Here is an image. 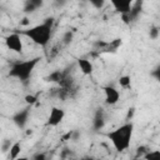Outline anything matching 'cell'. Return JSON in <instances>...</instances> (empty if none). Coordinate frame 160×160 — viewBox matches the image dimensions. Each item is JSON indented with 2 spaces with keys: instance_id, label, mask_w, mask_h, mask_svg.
Instances as JSON below:
<instances>
[{
  "instance_id": "1",
  "label": "cell",
  "mask_w": 160,
  "mask_h": 160,
  "mask_svg": "<svg viewBox=\"0 0 160 160\" xmlns=\"http://www.w3.org/2000/svg\"><path fill=\"white\" fill-rule=\"evenodd\" d=\"M52 25H54V18H46L44 20V22L38 24V25L31 26V28H28V29L20 31V34L28 36L36 45L45 48L50 41Z\"/></svg>"
},
{
  "instance_id": "2",
  "label": "cell",
  "mask_w": 160,
  "mask_h": 160,
  "mask_svg": "<svg viewBox=\"0 0 160 160\" xmlns=\"http://www.w3.org/2000/svg\"><path fill=\"white\" fill-rule=\"evenodd\" d=\"M132 132H134V124L131 121H126L121 126L109 131L106 134L108 139L112 144L114 149L119 152L125 151L130 148V142L132 139Z\"/></svg>"
},
{
  "instance_id": "3",
  "label": "cell",
  "mask_w": 160,
  "mask_h": 160,
  "mask_svg": "<svg viewBox=\"0 0 160 160\" xmlns=\"http://www.w3.org/2000/svg\"><path fill=\"white\" fill-rule=\"evenodd\" d=\"M39 61H40V58H32V59H29L25 61H18L10 68L8 75L10 78L20 80L21 82H26L30 79V76Z\"/></svg>"
},
{
  "instance_id": "4",
  "label": "cell",
  "mask_w": 160,
  "mask_h": 160,
  "mask_svg": "<svg viewBox=\"0 0 160 160\" xmlns=\"http://www.w3.org/2000/svg\"><path fill=\"white\" fill-rule=\"evenodd\" d=\"M30 110H31V106H30V105H26V108H24V109L16 111V112L12 115L11 120H12V122L15 124L16 128H19V129H21V130L26 128V125H28V122H29V118H30Z\"/></svg>"
},
{
  "instance_id": "5",
  "label": "cell",
  "mask_w": 160,
  "mask_h": 160,
  "mask_svg": "<svg viewBox=\"0 0 160 160\" xmlns=\"http://www.w3.org/2000/svg\"><path fill=\"white\" fill-rule=\"evenodd\" d=\"M5 45L10 51L20 54L22 51V40L19 35V32H12L8 36H5Z\"/></svg>"
},
{
  "instance_id": "6",
  "label": "cell",
  "mask_w": 160,
  "mask_h": 160,
  "mask_svg": "<svg viewBox=\"0 0 160 160\" xmlns=\"http://www.w3.org/2000/svg\"><path fill=\"white\" fill-rule=\"evenodd\" d=\"M64 118H65V111H64L61 108L52 106V108L50 109L46 125H48V126H58V125L64 120Z\"/></svg>"
},
{
  "instance_id": "7",
  "label": "cell",
  "mask_w": 160,
  "mask_h": 160,
  "mask_svg": "<svg viewBox=\"0 0 160 160\" xmlns=\"http://www.w3.org/2000/svg\"><path fill=\"white\" fill-rule=\"evenodd\" d=\"M102 90H104V94H105V102L108 105H115L119 101L120 94L114 86H104Z\"/></svg>"
},
{
  "instance_id": "8",
  "label": "cell",
  "mask_w": 160,
  "mask_h": 160,
  "mask_svg": "<svg viewBox=\"0 0 160 160\" xmlns=\"http://www.w3.org/2000/svg\"><path fill=\"white\" fill-rule=\"evenodd\" d=\"M110 2L118 12L126 14L130 11V9L134 4V0H110Z\"/></svg>"
},
{
  "instance_id": "9",
  "label": "cell",
  "mask_w": 160,
  "mask_h": 160,
  "mask_svg": "<svg viewBox=\"0 0 160 160\" xmlns=\"http://www.w3.org/2000/svg\"><path fill=\"white\" fill-rule=\"evenodd\" d=\"M105 126V115H104V110L102 109H96L94 119H92V128L94 130H101Z\"/></svg>"
},
{
  "instance_id": "10",
  "label": "cell",
  "mask_w": 160,
  "mask_h": 160,
  "mask_svg": "<svg viewBox=\"0 0 160 160\" xmlns=\"http://www.w3.org/2000/svg\"><path fill=\"white\" fill-rule=\"evenodd\" d=\"M42 5H44V0H25L22 10L25 14H31L35 12L38 9H40Z\"/></svg>"
},
{
  "instance_id": "11",
  "label": "cell",
  "mask_w": 160,
  "mask_h": 160,
  "mask_svg": "<svg viewBox=\"0 0 160 160\" xmlns=\"http://www.w3.org/2000/svg\"><path fill=\"white\" fill-rule=\"evenodd\" d=\"M78 66L80 69V71L84 74V75H91L92 71H94V65L90 60L88 59H79L78 60Z\"/></svg>"
},
{
  "instance_id": "12",
  "label": "cell",
  "mask_w": 160,
  "mask_h": 160,
  "mask_svg": "<svg viewBox=\"0 0 160 160\" xmlns=\"http://www.w3.org/2000/svg\"><path fill=\"white\" fill-rule=\"evenodd\" d=\"M64 78H65V75H64L62 70H55V71L50 72L48 76H45V81H48V82H59L60 84Z\"/></svg>"
},
{
  "instance_id": "13",
  "label": "cell",
  "mask_w": 160,
  "mask_h": 160,
  "mask_svg": "<svg viewBox=\"0 0 160 160\" xmlns=\"http://www.w3.org/2000/svg\"><path fill=\"white\" fill-rule=\"evenodd\" d=\"M20 152H21V144H20L19 141L12 142V145H11V148H10V150H9L8 158L11 159V160H14V159H16V158L20 155Z\"/></svg>"
},
{
  "instance_id": "14",
  "label": "cell",
  "mask_w": 160,
  "mask_h": 160,
  "mask_svg": "<svg viewBox=\"0 0 160 160\" xmlns=\"http://www.w3.org/2000/svg\"><path fill=\"white\" fill-rule=\"evenodd\" d=\"M119 85L122 88V89H128L131 86V78L129 75H122L119 78Z\"/></svg>"
},
{
  "instance_id": "15",
  "label": "cell",
  "mask_w": 160,
  "mask_h": 160,
  "mask_svg": "<svg viewBox=\"0 0 160 160\" xmlns=\"http://www.w3.org/2000/svg\"><path fill=\"white\" fill-rule=\"evenodd\" d=\"M72 40H74V32H72L71 30L65 31V32H64V35H62L61 42H62L64 45H69V44H71V42H72Z\"/></svg>"
},
{
  "instance_id": "16",
  "label": "cell",
  "mask_w": 160,
  "mask_h": 160,
  "mask_svg": "<svg viewBox=\"0 0 160 160\" xmlns=\"http://www.w3.org/2000/svg\"><path fill=\"white\" fill-rule=\"evenodd\" d=\"M11 145H12V142H11L10 139H4V140L1 141V144H0V150H1V152H2V154L9 152Z\"/></svg>"
},
{
  "instance_id": "17",
  "label": "cell",
  "mask_w": 160,
  "mask_h": 160,
  "mask_svg": "<svg viewBox=\"0 0 160 160\" xmlns=\"http://www.w3.org/2000/svg\"><path fill=\"white\" fill-rule=\"evenodd\" d=\"M160 35V28L159 26H151L149 30V38L151 40H156Z\"/></svg>"
},
{
  "instance_id": "18",
  "label": "cell",
  "mask_w": 160,
  "mask_h": 160,
  "mask_svg": "<svg viewBox=\"0 0 160 160\" xmlns=\"http://www.w3.org/2000/svg\"><path fill=\"white\" fill-rule=\"evenodd\" d=\"M156 158H160V151L159 150H149L145 155H144V159H148V160H152V159H156Z\"/></svg>"
},
{
  "instance_id": "19",
  "label": "cell",
  "mask_w": 160,
  "mask_h": 160,
  "mask_svg": "<svg viewBox=\"0 0 160 160\" xmlns=\"http://www.w3.org/2000/svg\"><path fill=\"white\" fill-rule=\"evenodd\" d=\"M148 151H149V149H148L146 146L141 145V146H139V148L136 149V155H135V158H144V155H145Z\"/></svg>"
},
{
  "instance_id": "20",
  "label": "cell",
  "mask_w": 160,
  "mask_h": 160,
  "mask_svg": "<svg viewBox=\"0 0 160 160\" xmlns=\"http://www.w3.org/2000/svg\"><path fill=\"white\" fill-rule=\"evenodd\" d=\"M38 101V96L36 95H26L25 96V102H26V105H30V106H32L35 102Z\"/></svg>"
},
{
  "instance_id": "21",
  "label": "cell",
  "mask_w": 160,
  "mask_h": 160,
  "mask_svg": "<svg viewBox=\"0 0 160 160\" xmlns=\"http://www.w3.org/2000/svg\"><path fill=\"white\" fill-rule=\"evenodd\" d=\"M89 2L95 8V9H101L104 5H105V2H106V0H89Z\"/></svg>"
},
{
  "instance_id": "22",
  "label": "cell",
  "mask_w": 160,
  "mask_h": 160,
  "mask_svg": "<svg viewBox=\"0 0 160 160\" xmlns=\"http://www.w3.org/2000/svg\"><path fill=\"white\" fill-rule=\"evenodd\" d=\"M134 114H135V108H134V106L129 108L128 114H126V116H125V120H126V121H130V120L134 118Z\"/></svg>"
},
{
  "instance_id": "23",
  "label": "cell",
  "mask_w": 160,
  "mask_h": 160,
  "mask_svg": "<svg viewBox=\"0 0 160 160\" xmlns=\"http://www.w3.org/2000/svg\"><path fill=\"white\" fill-rule=\"evenodd\" d=\"M151 76H154L156 80H160V66L158 65L152 71H151V74H150Z\"/></svg>"
},
{
  "instance_id": "24",
  "label": "cell",
  "mask_w": 160,
  "mask_h": 160,
  "mask_svg": "<svg viewBox=\"0 0 160 160\" xmlns=\"http://www.w3.org/2000/svg\"><path fill=\"white\" fill-rule=\"evenodd\" d=\"M80 136H81V134H80V131H79V130H72L70 140H72V141H78V140L80 139Z\"/></svg>"
},
{
  "instance_id": "25",
  "label": "cell",
  "mask_w": 160,
  "mask_h": 160,
  "mask_svg": "<svg viewBox=\"0 0 160 160\" xmlns=\"http://www.w3.org/2000/svg\"><path fill=\"white\" fill-rule=\"evenodd\" d=\"M121 20H122V22L126 24V25H130V22H131L128 12H126V14H121Z\"/></svg>"
},
{
  "instance_id": "26",
  "label": "cell",
  "mask_w": 160,
  "mask_h": 160,
  "mask_svg": "<svg viewBox=\"0 0 160 160\" xmlns=\"http://www.w3.org/2000/svg\"><path fill=\"white\" fill-rule=\"evenodd\" d=\"M32 159H35V160H45L46 159V155L42 154V152H38V154H35L32 156Z\"/></svg>"
},
{
  "instance_id": "27",
  "label": "cell",
  "mask_w": 160,
  "mask_h": 160,
  "mask_svg": "<svg viewBox=\"0 0 160 160\" xmlns=\"http://www.w3.org/2000/svg\"><path fill=\"white\" fill-rule=\"evenodd\" d=\"M20 25H21V26H29V25H30V20H29V18H26V16L22 18L21 21H20Z\"/></svg>"
},
{
  "instance_id": "28",
  "label": "cell",
  "mask_w": 160,
  "mask_h": 160,
  "mask_svg": "<svg viewBox=\"0 0 160 160\" xmlns=\"http://www.w3.org/2000/svg\"><path fill=\"white\" fill-rule=\"evenodd\" d=\"M66 4V0H55V6L56 8H62Z\"/></svg>"
}]
</instances>
